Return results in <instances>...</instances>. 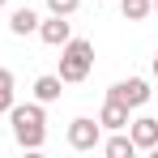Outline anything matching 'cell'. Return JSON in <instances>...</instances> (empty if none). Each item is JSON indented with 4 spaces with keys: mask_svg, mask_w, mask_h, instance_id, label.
<instances>
[{
    "mask_svg": "<svg viewBox=\"0 0 158 158\" xmlns=\"http://www.w3.org/2000/svg\"><path fill=\"white\" fill-rule=\"evenodd\" d=\"M47 47H64L69 39H73V26H69V17H60V13H52V17H39V30H34Z\"/></svg>",
    "mask_w": 158,
    "mask_h": 158,
    "instance_id": "cell-5",
    "label": "cell"
},
{
    "mask_svg": "<svg viewBox=\"0 0 158 158\" xmlns=\"http://www.w3.org/2000/svg\"><path fill=\"white\" fill-rule=\"evenodd\" d=\"M150 154H154V158H158V145H154V150H150Z\"/></svg>",
    "mask_w": 158,
    "mask_h": 158,
    "instance_id": "cell-16",
    "label": "cell"
},
{
    "mask_svg": "<svg viewBox=\"0 0 158 158\" xmlns=\"http://www.w3.org/2000/svg\"><path fill=\"white\" fill-rule=\"evenodd\" d=\"M107 98H115V103H124L128 111H137V107L150 103V81L145 77H124V81H115L107 90Z\"/></svg>",
    "mask_w": 158,
    "mask_h": 158,
    "instance_id": "cell-4",
    "label": "cell"
},
{
    "mask_svg": "<svg viewBox=\"0 0 158 158\" xmlns=\"http://www.w3.org/2000/svg\"><path fill=\"white\" fill-rule=\"evenodd\" d=\"M98 150H103L107 158H132V154H137V145H132V137H128L124 128L115 132V137H107V141L98 145Z\"/></svg>",
    "mask_w": 158,
    "mask_h": 158,
    "instance_id": "cell-9",
    "label": "cell"
},
{
    "mask_svg": "<svg viewBox=\"0 0 158 158\" xmlns=\"http://www.w3.org/2000/svg\"><path fill=\"white\" fill-rule=\"evenodd\" d=\"M90 69H94V43L90 39H69L60 47V81L77 85V81L90 77Z\"/></svg>",
    "mask_w": 158,
    "mask_h": 158,
    "instance_id": "cell-2",
    "label": "cell"
},
{
    "mask_svg": "<svg viewBox=\"0 0 158 158\" xmlns=\"http://www.w3.org/2000/svg\"><path fill=\"white\" fill-rule=\"evenodd\" d=\"M69 145L85 154V150H98L103 145V124L98 120H90V115H77L73 124H69Z\"/></svg>",
    "mask_w": 158,
    "mask_h": 158,
    "instance_id": "cell-3",
    "label": "cell"
},
{
    "mask_svg": "<svg viewBox=\"0 0 158 158\" xmlns=\"http://www.w3.org/2000/svg\"><path fill=\"white\" fill-rule=\"evenodd\" d=\"M98 124H103V128H111V132L128 128V107H124V103H115V98H107L103 111H98Z\"/></svg>",
    "mask_w": 158,
    "mask_h": 158,
    "instance_id": "cell-7",
    "label": "cell"
},
{
    "mask_svg": "<svg viewBox=\"0 0 158 158\" xmlns=\"http://www.w3.org/2000/svg\"><path fill=\"white\" fill-rule=\"evenodd\" d=\"M17 103L13 98V73L9 69H0V115H9V107Z\"/></svg>",
    "mask_w": 158,
    "mask_h": 158,
    "instance_id": "cell-12",
    "label": "cell"
},
{
    "mask_svg": "<svg viewBox=\"0 0 158 158\" xmlns=\"http://www.w3.org/2000/svg\"><path fill=\"white\" fill-rule=\"evenodd\" d=\"M9 30H13L17 39H26V34H34V30H39V13H34L30 4H22V9H13V13H9Z\"/></svg>",
    "mask_w": 158,
    "mask_h": 158,
    "instance_id": "cell-8",
    "label": "cell"
},
{
    "mask_svg": "<svg viewBox=\"0 0 158 158\" xmlns=\"http://www.w3.org/2000/svg\"><path fill=\"white\" fill-rule=\"evenodd\" d=\"M9 124H13V141L22 150H43V141H47V111H43L39 98L34 103H13L9 107Z\"/></svg>",
    "mask_w": 158,
    "mask_h": 158,
    "instance_id": "cell-1",
    "label": "cell"
},
{
    "mask_svg": "<svg viewBox=\"0 0 158 158\" xmlns=\"http://www.w3.org/2000/svg\"><path fill=\"white\" fill-rule=\"evenodd\" d=\"M150 4H154V13H158V0H150Z\"/></svg>",
    "mask_w": 158,
    "mask_h": 158,
    "instance_id": "cell-15",
    "label": "cell"
},
{
    "mask_svg": "<svg viewBox=\"0 0 158 158\" xmlns=\"http://www.w3.org/2000/svg\"><path fill=\"white\" fill-rule=\"evenodd\" d=\"M4 4H9V0H0V9H4Z\"/></svg>",
    "mask_w": 158,
    "mask_h": 158,
    "instance_id": "cell-17",
    "label": "cell"
},
{
    "mask_svg": "<svg viewBox=\"0 0 158 158\" xmlns=\"http://www.w3.org/2000/svg\"><path fill=\"white\" fill-rule=\"evenodd\" d=\"M60 85H64V81H60V73H43V77L34 81V98H39L43 107L56 103V98H60Z\"/></svg>",
    "mask_w": 158,
    "mask_h": 158,
    "instance_id": "cell-10",
    "label": "cell"
},
{
    "mask_svg": "<svg viewBox=\"0 0 158 158\" xmlns=\"http://www.w3.org/2000/svg\"><path fill=\"white\" fill-rule=\"evenodd\" d=\"M128 137H132L137 150H154V145H158V120H154V115L128 120Z\"/></svg>",
    "mask_w": 158,
    "mask_h": 158,
    "instance_id": "cell-6",
    "label": "cell"
},
{
    "mask_svg": "<svg viewBox=\"0 0 158 158\" xmlns=\"http://www.w3.org/2000/svg\"><path fill=\"white\" fill-rule=\"evenodd\" d=\"M120 13H124V22H145L154 13V4L150 0H120Z\"/></svg>",
    "mask_w": 158,
    "mask_h": 158,
    "instance_id": "cell-11",
    "label": "cell"
},
{
    "mask_svg": "<svg viewBox=\"0 0 158 158\" xmlns=\"http://www.w3.org/2000/svg\"><path fill=\"white\" fill-rule=\"evenodd\" d=\"M81 9V0H47V13H60V17H73Z\"/></svg>",
    "mask_w": 158,
    "mask_h": 158,
    "instance_id": "cell-13",
    "label": "cell"
},
{
    "mask_svg": "<svg viewBox=\"0 0 158 158\" xmlns=\"http://www.w3.org/2000/svg\"><path fill=\"white\" fill-rule=\"evenodd\" d=\"M154 77H158V52H154Z\"/></svg>",
    "mask_w": 158,
    "mask_h": 158,
    "instance_id": "cell-14",
    "label": "cell"
}]
</instances>
